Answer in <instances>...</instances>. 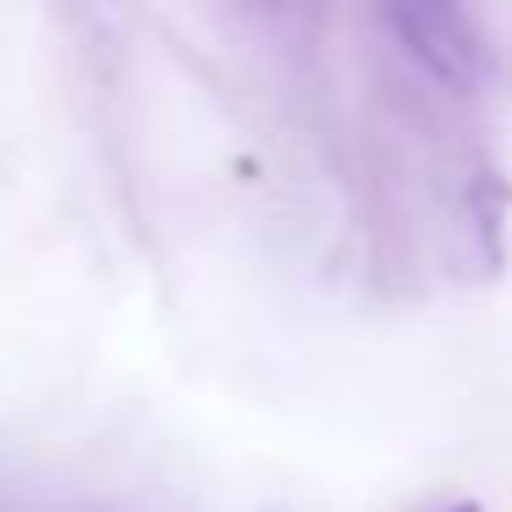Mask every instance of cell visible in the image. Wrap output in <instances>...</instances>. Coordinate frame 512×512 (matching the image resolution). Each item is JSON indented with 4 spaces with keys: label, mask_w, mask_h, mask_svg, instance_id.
<instances>
[{
    "label": "cell",
    "mask_w": 512,
    "mask_h": 512,
    "mask_svg": "<svg viewBox=\"0 0 512 512\" xmlns=\"http://www.w3.org/2000/svg\"><path fill=\"white\" fill-rule=\"evenodd\" d=\"M452 512H479V507H474V501H463V507H452Z\"/></svg>",
    "instance_id": "3957f363"
},
{
    "label": "cell",
    "mask_w": 512,
    "mask_h": 512,
    "mask_svg": "<svg viewBox=\"0 0 512 512\" xmlns=\"http://www.w3.org/2000/svg\"><path fill=\"white\" fill-rule=\"evenodd\" d=\"M259 6H276V12H281V6H298V0H259Z\"/></svg>",
    "instance_id": "7a4b0ae2"
},
{
    "label": "cell",
    "mask_w": 512,
    "mask_h": 512,
    "mask_svg": "<svg viewBox=\"0 0 512 512\" xmlns=\"http://www.w3.org/2000/svg\"><path fill=\"white\" fill-rule=\"evenodd\" d=\"M397 45L430 72L441 89L468 94L485 72V39H479L468 0H380Z\"/></svg>",
    "instance_id": "6da1fadb"
}]
</instances>
